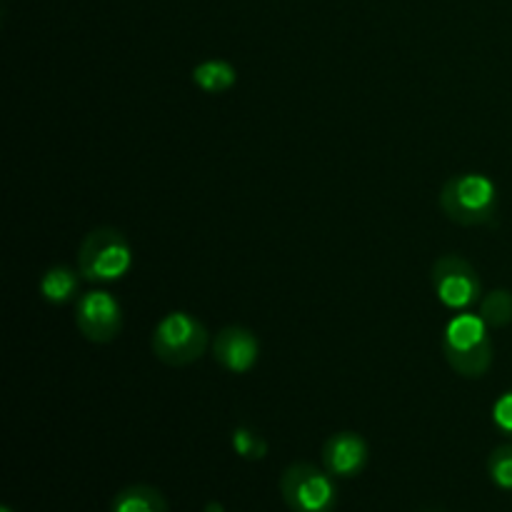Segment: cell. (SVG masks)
I'll use <instances>...</instances> for the list:
<instances>
[{
    "mask_svg": "<svg viewBox=\"0 0 512 512\" xmlns=\"http://www.w3.org/2000/svg\"><path fill=\"white\" fill-rule=\"evenodd\" d=\"M493 340L480 315L460 313L445 325L443 355L450 368L463 378H483L493 365Z\"/></svg>",
    "mask_w": 512,
    "mask_h": 512,
    "instance_id": "obj_1",
    "label": "cell"
},
{
    "mask_svg": "<svg viewBox=\"0 0 512 512\" xmlns=\"http://www.w3.org/2000/svg\"><path fill=\"white\" fill-rule=\"evenodd\" d=\"M440 208L453 223L465 228L488 225L498 215V188L483 173L455 175L440 190Z\"/></svg>",
    "mask_w": 512,
    "mask_h": 512,
    "instance_id": "obj_2",
    "label": "cell"
},
{
    "mask_svg": "<svg viewBox=\"0 0 512 512\" xmlns=\"http://www.w3.org/2000/svg\"><path fill=\"white\" fill-rule=\"evenodd\" d=\"M133 268V248L118 228H95L78 250V270L88 283H115Z\"/></svg>",
    "mask_w": 512,
    "mask_h": 512,
    "instance_id": "obj_3",
    "label": "cell"
},
{
    "mask_svg": "<svg viewBox=\"0 0 512 512\" xmlns=\"http://www.w3.org/2000/svg\"><path fill=\"white\" fill-rule=\"evenodd\" d=\"M208 328L195 315L173 310L153 330V353L170 368H185L200 360L208 350Z\"/></svg>",
    "mask_w": 512,
    "mask_h": 512,
    "instance_id": "obj_4",
    "label": "cell"
},
{
    "mask_svg": "<svg viewBox=\"0 0 512 512\" xmlns=\"http://www.w3.org/2000/svg\"><path fill=\"white\" fill-rule=\"evenodd\" d=\"M280 498L290 512H333L338 508V485L325 468L293 463L280 475Z\"/></svg>",
    "mask_w": 512,
    "mask_h": 512,
    "instance_id": "obj_5",
    "label": "cell"
},
{
    "mask_svg": "<svg viewBox=\"0 0 512 512\" xmlns=\"http://www.w3.org/2000/svg\"><path fill=\"white\" fill-rule=\"evenodd\" d=\"M433 290L448 310H470L483 300V280L478 270L460 255H440L430 270Z\"/></svg>",
    "mask_w": 512,
    "mask_h": 512,
    "instance_id": "obj_6",
    "label": "cell"
},
{
    "mask_svg": "<svg viewBox=\"0 0 512 512\" xmlns=\"http://www.w3.org/2000/svg\"><path fill=\"white\" fill-rule=\"evenodd\" d=\"M75 325L90 343H113L123 330V308L108 290H88L75 300Z\"/></svg>",
    "mask_w": 512,
    "mask_h": 512,
    "instance_id": "obj_7",
    "label": "cell"
},
{
    "mask_svg": "<svg viewBox=\"0 0 512 512\" xmlns=\"http://www.w3.org/2000/svg\"><path fill=\"white\" fill-rule=\"evenodd\" d=\"M320 458H323V468L333 478L350 480L363 473L365 465H368L370 450L363 435L353 433V430H340V433L330 435L325 440Z\"/></svg>",
    "mask_w": 512,
    "mask_h": 512,
    "instance_id": "obj_8",
    "label": "cell"
},
{
    "mask_svg": "<svg viewBox=\"0 0 512 512\" xmlns=\"http://www.w3.org/2000/svg\"><path fill=\"white\" fill-rule=\"evenodd\" d=\"M213 355L218 365H223L228 373L243 375L255 368L260 358V343L253 330L228 325L220 330L213 340Z\"/></svg>",
    "mask_w": 512,
    "mask_h": 512,
    "instance_id": "obj_9",
    "label": "cell"
},
{
    "mask_svg": "<svg viewBox=\"0 0 512 512\" xmlns=\"http://www.w3.org/2000/svg\"><path fill=\"white\" fill-rule=\"evenodd\" d=\"M80 280H83L80 270L68 268V265H53L40 278V295L50 305H68L78 300Z\"/></svg>",
    "mask_w": 512,
    "mask_h": 512,
    "instance_id": "obj_10",
    "label": "cell"
},
{
    "mask_svg": "<svg viewBox=\"0 0 512 512\" xmlns=\"http://www.w3.org/2000/svg\"><path fill=\"white\" fill-rule=\"evenodd\" d=\"M110 512H168V500L153 485H128L115 495Z\"/></svg>",
    "mask_w": 512,
    "mask_h": 512,
    "instance_id": "obj_11",
    "label": "cell"
},
{
    "mask_svg": "<svg viewBox=\"0 0 512 512\" xmlns=\"http://www.w3.org/2000/svg\"><path fill=\"white\" fill-rule=\"evenodd\" d=\"M235 80H238V73H235V68L228 60H203V63L193 68V83L210 95L230 90Z\"/></svg>",
    "mask_w": 512,
    "mask_h": 512,
    "instance_id": "obj_12",
    "label": "cell"
},
{
    "mask_svg": "<svg viewBox=\"0 0 512 512\" xmlns=\"http://www.w3.org/2000/svg\"><path fill=\"white\" fill-rule=\"evenodd\" d=\"M480 318L485 320L488 328H505L512 323V293L505 288L493 290V293L483 295L480 300Z\"/></svg>",
    "mask_w": 512,
    "mask_h": 512,
    "instance_id": "obj_13",
    "label": "cell"
},
{
    "mask_svg": "<svg viewBox=\"0 0 512 512\" xmlns=\"http://www.w3.org/2000/svg\"><path fill=\"white\" fill-rule=\"evenodd\" d=\"M488 475L500 490H512V443L498 445L490 453Z\"/></svg>",
    "mask_w": 512,
    "mask_h": 512,
    "instance_id": "obj_14",
    "label": "cell"
},
{
    "mask_svg": "<svg viewBox=\"0 0 512 512\" xmlns=\"http://www.w3.org/2000/svg\"><path fill=\"white\" fill-rule=\"evenodd\" d=\"M233 450L245 460H260L268 453V443L253 433L250 428H235L233 430Z\"/></svg>",
    "mask_w": 512,
    "mask_h": 512,
    "instance_id": "obj_15",
    "label": "cell"
},
{
    "mask_svg": "<svg viewBox=\"0 0 512 512\" xmlns=\"http://www.w3.org/2000/svg\"><path fill=\"white\" fill-rule=\"evenodd\" d=\"M493 423L495 428L512 440V390L500 395L493 405Z\"/></svg>",
    "mask_w": 512,
    "mask_h": 512,
    "instance_id": "obj_16",
    "label": "cell"
},
{
    "mask_svg": "<svg viewBox=\"0 0 512 512\" xmlns=\"http://www.w3.org/2000/svg\"><path fill=\"white\" fill-rule=\"evenodd\" d=\"M0 512H15V510L10 508V505H3V508H0Z\"/></svg>",
    "mask_w": 512,
    "mask_h": 512,
    "instance_id": "obj_17",
    "label": "cell"
},
{
    "mask_svg": "<svg viewBox=\"0 0 512 512\" xmlns=\"http://www.w3.org/2000/svg\"><path fill=\"white\" fill-rule=\"evenodd\" d=\"M423 512H440V510H423Z\"/></svg>",
    "mask_w": 512,
    "mask_h": 512,
    "instance_id": "obj_18",
    "label": "cell"
}]
</instances>
